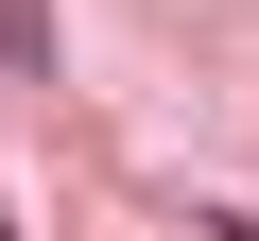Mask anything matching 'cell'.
I'll return each mask as SVG.
<instances>
[{
  "mask_svg": "<svg viewBox=\"0 0 259 241\" xmlns=\"http://www.w3.org/2000/svg\"><path fill=\"white\" fill-rule=\"evenodd\" d=\"M52 52V18H35V0H0V69H35Z\"/></svg>",
  "mask_w": 259,
  "mask_h": 241,
  "instance_id": "cell-1",
  "label": "cell"
}]
</instances>
